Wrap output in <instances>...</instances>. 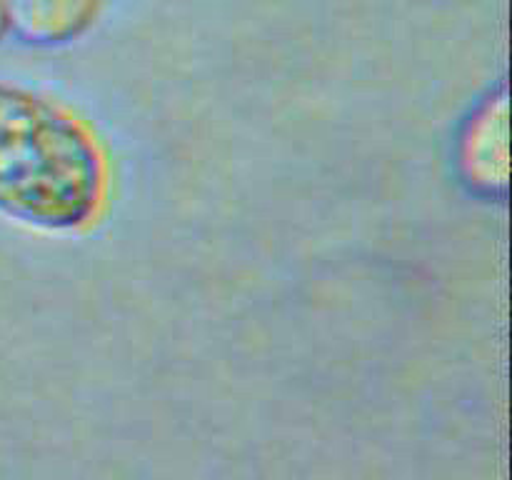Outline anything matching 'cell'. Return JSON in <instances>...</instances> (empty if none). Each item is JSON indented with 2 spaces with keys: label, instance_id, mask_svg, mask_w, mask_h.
I'll return each instance as SVG.
<instances>
[{
  "label": "cell",
  "instance_id": "cell-1",
  "mask_svg": "<svg viewBox=\"0 0 512 480\" xmlns=\"http://www.w3.org/2000/svg\"><path fill=\"white\" fill-rule=\"evenodd\" d=\"M113 195V153L98 125L53 90L0 78V218L80 238L105 223Z\"/></svg>",
  "mask_w": 512,
  "mask_h": 480
},
{
  "label": "cell",
  "instance_id": "cell-2",
  "mask_svg": "<svg viewBox=\"0 0 512 480\" xmlns=\"http://www.w3.org/2000/svg\"><path fill=\"white\" fill-rule=\"evenodd\" d=\"M453 170L465 193L503 203L510 188L508 85L490 88L460 120L453 138Z\"/></svg>",
  "mask_w": 512,
  "mask_h": 480
},
{
  "label": "cell",
  "instance_id": "cell-3",
  "mask_svg": "<svg viewBox=\"0 0 512 480\" xmlns=\"http://www.w3.org/2000/svg\"><path fill=\"white\" fill-rule=\"evenodd\" d=\"M113 0H5L10 35L28 48L63 50L88 38Z\"/></svg>",
  "mask_w": 512,
  "mask_h": 480
},
{
  "label": "cell",
  "instance_id": "cell-4",
  "mask_svg": "<svg viewBox=\"0 0 512 480\" xmlns=\"http://www.w3.org/2000/svg\"><path fill=\"white\" fill-rule=\"evenodd\" d=\"M10 38V25H8V8H5V0H0V45Z\"/></svg>",
  "mask_w": 512,
  "mask_h": 480
}]
</instances>
